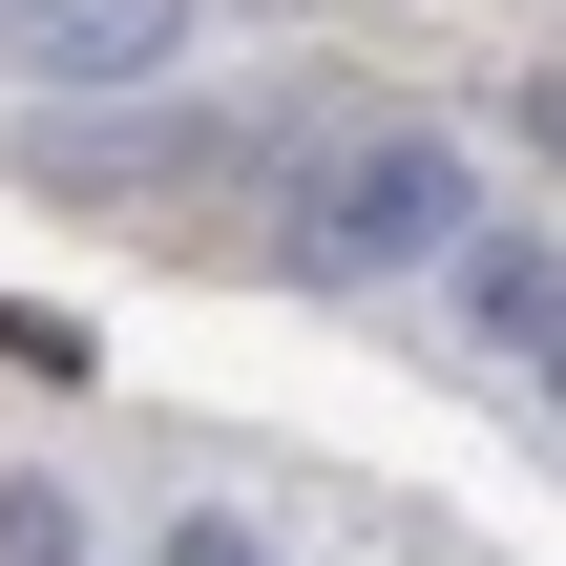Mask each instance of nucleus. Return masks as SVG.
<instances>
[{"label":"nucleus","instance_id":"obj_1","mask_svg":"<svg viewBox=\"0 0 566 566\" xmlns=\"http://www.w3.org/2000/svg\"><path fill=\"white\" fill-rule=\"evenodd\" d=\"M462 210H483L462 147H441V126H378V147L315 168V231H294V252H315V273H420V252H462Z\"/></svg>","mask_w":566,"mask_h":566},{"label":"nucleus","instance_id":"obj_2","mask_svg":"<svg viewBox=\"0 0 566 566\" xmlns=\"http://www.w3.org/2000/svg\"><path fill=\"white\" fill-rule=\"evenodd\" d=\"M189 21H210V0H21L0 63H42V84H147V63H189Z\"/></svg>","mask_w":566,"mask_h":566},{"label":"nucleus","instance_id":"obj_3","mask_svg":"<svg viewBox=\"0 0 566 566\" xmlns=\"http://www.w3.org/2000/svg\"><path fill=\"white\" fill-rule=\"evenodd\" d=\"M462 315L525 336V357H566V252H546V231H462Z\"/></svg>","mask_w":566,"mask_h":566},{"label":"nucleus","instance_id":"obj_4","mask_svg":"<svg viewBox=\"0 0 566 566\" xmlns=\"http://www.w3.org/2000/svg\"><path fill=\"white\" fill-rule=\"evenodd\" d=\"M0 566H84V504L63 483H0Z\"/></svg>","mask_w":566,"mask_h":566},{"label":"nucleus","instance_id":"obj_5","mask_svg":"<svg viewBox=\"0 0 566 566\" xmlns=\"http://www.w3.org/2000/svg\"><path fill=\"white\" fill-rule=\"evenodd\" d=\"M147 566H273V546H252L231 504H189V525H168V546H147Z\"/></svg>","mask_w":566,"mask_h":566},{"label":"nucleus","instance_id":"obj_6","mask_svg":"<svg viewBox=\"0 0 566 566\" xmlns=\"http://www.w3.org/2000/svg\"><path fill=\"white\" fill-rule=\"evenodd\" d=\"M0 42H21V0H0Z\"/></svg>","mask_w":566,"mask_h":566},{"label":"nucleus","instance_id":"obj_7","mask_svg":"<svg viewBox=\"0 0 566 566\" xmlns=\"http://www.w3.org/2000/svg\"><path fill=\"white\" fill-rule=\"evenodd\" d=\"M546 399H566V357H546Z\"/></svg>","mask_w":566,"mask_h":566}]
</instances>
